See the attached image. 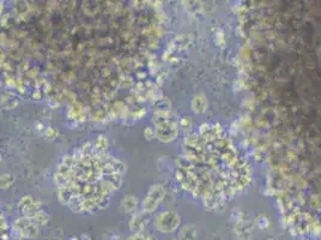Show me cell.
Here are the masks:
<instances>
[{"instance_id": "cell-1", "label": "cell", "mask_w": 321, "mask_h": 240, "mask_svg": "<svg viewBox=\"0 0 321 240\" xmlns=\"http://www.w3.org/2000/svg\"><path fill=\"white\" fill-rule=\"evenodd\" d=\"M180 218L178 214L173 213V211H166V213L161 214L156 221L157 228L163 232H173L174 229L178 228Z\"/></svg>"}, {"instance_id": "cell-2", "label": "cell", "mask_w": 321, "mask_h": 240, "mask_svg": "<svg viewBox=\"0 0 321 240\" xmlns=\"http://www.w3.org/2000/svg\"><path fill=\"white\" fill-rule=\"evenodd\" d=\"M197 105H198V107L194 108V112H196V113L203 112V111L205 110V107H206V100H205V97L202 96V95L194 97L193 107H194V106H197Z\"/></svg>"}, {"instance_id": "cell-3", "label": "cell", "mask_w": 321, "mask_h": 240, "mask_svg": "<svg viewBox=\"0 0 321 240\" xmlns=\"http://www.w3.org/2000/svg\"><path fill=\"white\" fill-rule=\"evenodd\" d=\"M187 229H189V227H185V229H182V232H181V239L182 240H185V232H186ZM188 236H189V234H188ZM188 236H187V237H188ZM189 238L194 239V238H196V236H189Z\"/></svg>"}, {"instance_id": "cell-4", "label": "cell", "mask_w": 321, "mask_h": 240, "mask_svg": "<svg viewBox=\"0 0 321 240\" xmlns=\"http://www.w3.org/2000/svg\"><path fill=\"white\" fill-rule=\"evenodd\" d=\"M268 240H273V239H268Z\"/></svg>"}]
</instances>
